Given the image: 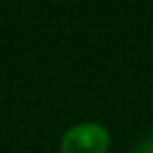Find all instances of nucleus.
I'll return each mask as SVG.
<instances>
[{
	"instance_id": "nucleus-1",
	"label": "nucleus",
	"mask_w": 153,
	"mask_h": 153,
	"mask_svg": "<svg viewBox=\"0 0 153 153\" xmlns=\"http://www.w3.org/2000/svg\"><path fill=\"white\" fill-rule=\"evenodd\" d=\"M110 142V133L103 124L81 123L63 133L59 149L61 153H106Z\"/></svg>"
},
{
	"instance_id": "nucleus-2",
	"label": "nucleus",
	"mask_w": 153,
	"mask_h": 153,
	"mask_svg": "<svg viewBox=\"0 0 153 153\" xmlns=\"http://www.w3.org/2000/svg\"><path fill=\"white\" fill-rule=\"evenodd\" d=\"M135 153H153V144L151 142H144V144H140L135 149Z\"/></svg>"
},
{
	"instance_id": "nucleus-3",
	"label": "nucleus",
	"mask_w": 153,
	"mask_h": 153,
	"mask_svg": "<svg viewBox=\"0 0 153 153\" xmlns=\"http://www.w3.org/2000/svg\"><path fill=\"white\" fill-rule=\"evenodd\" d=\"M151 144H153V128H151Z\"/></svg>"
}]
</instances>
